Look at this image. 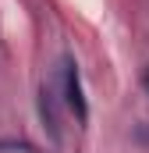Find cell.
I'll return each mask as SVG.
<instances>
[{
  "label": "cell",
  "mask_w": 149,
  "mask_h": 153,
  "mask_svg": "<svg viewBox=\"0 0 149 153\" xmlns=\"http://www.w3.org/2000/svg\"><path fill=\"white\" fill-rule=\"evenodd\" d=\"M146 89H149V75H146Z\"/></svg>",
  "instance_id": "cell-3"
},
{
  "label": "cell",
  "mask_w": 149,
  "mask_h": 153,
  "mask_svg": "<svg viewBox=\"0 0 149 153\" xmlns=\"http://www.w3.org/2000/svg\"><path fill=\"white\" fill-rule=\"evenodd\" d=\"M39 117H43V128L50 132L53 146H57V143H60V114H57V96H53L50 85L39 89Z\"/></svg>",
  "instance_id": "cell-2"
},
{
  "label": "cell",
  "mask_w": 149,
  "mask_h": 153,
  "mask_svg": "<svg viewBox=\"0 0 149 153\" xmlns=\"http://www.w3.org/2000/svg\"><path fill=\"white\" fill-rule=\"evenodd\" d=\"M64 100H68V107L74 111L78 125H85V121H89V103H85V93H82V75H78V64H74L71 57L64 61Z\"/></svg>",
  "instance_id": "cell-1"
}]
</instances>
